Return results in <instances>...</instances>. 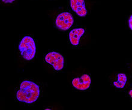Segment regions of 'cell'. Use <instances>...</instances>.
Returning a JSON list of instances; mask_svg holds the SVG:
<instances>
[{
  "instance_id": "cell-1",
  "label": "cell",
  "mask_w": 132,
  "mask_h": 110,
  "mask_svg": "<svg viewBox=\"0 0 132 110\" xmlns=\"http://www.w3.org/2000/svg\"><path fill=\"white\" fill-rule=\"evenodd\" d=\"M40 88L37 84L30 81H23L20 84L16 92V98L20 102L31 104L36 102L39 96Z\"/></svg>"
},
{
  "instance_id": "cell-2",
  "label": "cell",
  "mask_w": 132,
  "mask_h": 110,
  "mask_svg": "<svg viewBox=\"0 0 132 110\" xmlns=\"http://www.w3.org/2000/svg\"><path fill=\"white\" fill-rule=\"evenodd\" d=\"M19 50L22 57L26 60H31L36 56V45L34 40L30 36H25L20 42Z\"/></svg>"
},
{
  "instance_id": "cell-3",
  "label": "cell",
  "mask_w": 132,
  "mask_h": 110,
  "mask_svg": "<svg viewBox=\"0 0 132 110\" xmlns=\"http://www.w3.org/2000/svg\"><path fill=\"white\" fill-rule=\"evenodd\" d=\"M45 61L51 65L55 70H60L63 69L64 65V58L60 53L56 52H51L46 55Z\"/></svg>"
},
{
  "instance_id": "cell-4",
  "label": "cell",
  "mask_w": 132,
  "mask_h": 110,
  "mask_svg": "<svg viewBox=\"0 0 132 110\" xmlns=\"http://www.w3.org/2000/svg\"><path fill=\"white\" fill-rule=\"evenodd\" d=\"M74 22L73 16L69 12H63L57 16L56 25L61 30H67L72 26Z\"/></svg>"
},
{
  "instance_id": "cell-5",
  "label": "cell",
  "mask_w": 132,
  "mask_h": 110,
  "mask_svg": "<svg viewBox=\"0 0 132 110\" xmlns=\"http://www.w3.org/2000/svg\"><path fill=\"white\" fill-rule=\"evenodd\" d=\"M91 82L90 76L88 74H83L80 76L73 79L72 85L73 87L79 90H85L89 87Z\"/></svg>"
},
{
  "instance_id": "cell-6",
  "label": "cell",
  "mask_w": 132,
  "mask_h": 110,
  "mask_svg": "<svg viewBox=\"0 0 132 110\" xmlns=\"http://www.w3.org/2000/svg\"><path fill=\"white\" fill-rule=\"evenodd\" d=\"M70 7L78 16L84 17L87 15V10L85 0H70Z\"/></svg>"
},
{
  "instance_id": "cell-7",
  "label": "cell",
  "mask_w": 132,
  "mask_h": 110,
  "mask_svg": "<svg viewBox=\"0 0 132 110\" xmlns=\"http://www.w3.org/2000/svg\"><path fill=\"white\" fill-rule=\"evenodd\" d=\"M85 33V30L84 28L73 29L69 33V39L71 44L73 46H78L81 37Z\"/></svg>"
},
{
  "instance_id": "cell-8",
  "label": "cell",
  "mask_w": 132,
  "mask_h": 110,
  "mask_svg": "<svg viewBox=\"0 0 132 110\" xmlns=\"http://www.w3.org/2000/svg\"><path fill=\"white\" fill-rule=\"evenodd\" d=\"M127 81V77L125 73H120L117 75V78L113 81V85L118 89H122L126 85Z\"/></svg>"
},
{
  "instance_id": "cell-9",
  "label": "cell",
  "mask_w": 132,
  "mask_h": 110,
  "mask_svg": "<svg viewBox=\"0 0 132 110\" xmlns=\"http://www.w3.org/2000/svg\"><path fill=\"white\" fill-rule=\"evenodd\" d=\"M129 28L131 30H132V14L130 16L129 19Z\"/></svg>"
},
{
  "instance_id": "cell-10",
  "label": "cell",
  "mask_w": 132,
  "mask_h": 110,
  "mask_svg": "<svg viewBox=\"0 0 132 110\" xmlns=\"http://www.w3.org/2000/svg\"><path fill=\"white\" fill-rule=\"evenodd\" d=\"M1 1H3V3L5 4H11L15 1V0H1Z\"/></svg>"
},
{
  "instance_id": "cell-11",
  "label": "cell",
  "mask_w": 132,
  "mask_h": 110,
  "mask_svg": "<svg viewBox=\"0 0 132 110\" xmlns=\"http://www.w3.org/2000/svg\"><path fill=\"white\" fill-rule=\"evenodd\" d=\"M129 96L132 99V89L130 90L129 91Z\"/></svg>"
}]
</instances>
